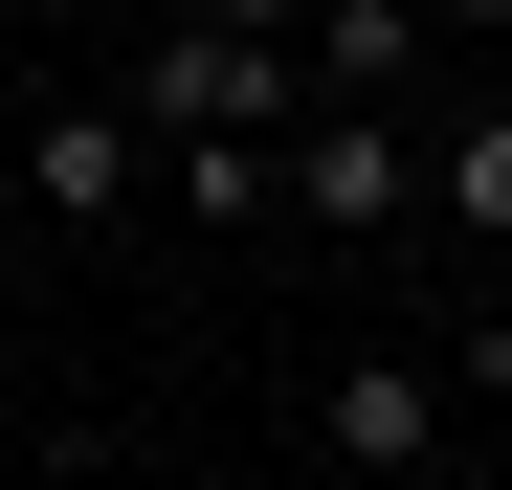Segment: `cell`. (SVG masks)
<instances>
[{
  "instance_id": "1",
  "label": "cell",
  "mask_w": 512,
  "mask_h": 490,
  "mask_svg": "<svg viewBox=\"0 0 512 490\" xmlns=\"http://www.w3.org/2000/svg\"><path fill=\"white\" fill-rule=\"evenodd\" d=\"M112 90H134V134H290V112H312V67H290V23H201V0H179Z\"/></svg>"
},
{
  "instance_id": "2",
  "label": "cell",
  "mask_w": 512,
  "mask_h": 490,
  "mask_svg": "<svg viewBox=\"0 0 512 490\" xmlns=\"http://www.w3.org/2000/svg\"><path fill=\"white\" fill-rule=\"evenodd\" d=\"M268 179H290L312 245H379V223H423V134H401V90H312L268 134Z\"/></svg>"
},
{
  "instance_id": "3",
  "label": "cell",
  "mask_w": 512,
  "mask_h": 490,
  "mask_svg": "<svg viewBox=\"0 0 512 490\" xmlns=\"http://www.w3.org/2000/svg\"><path fill=\"white\" fill-rule=\"evenodd\" d=\"M134 179H156L134 90H67V112H23V156H0V201H23V223H134Z\"/></svg>"
},
{
  "instance_id": "4",
  "label": "cell",
  "mask_w": 512,
  "mask_h": 490,
  "mask_svg": "<svg viewBox=\"0 0 512 490\" xmlns=\"http://www.w3.org/2000/svg\"><path fill=\"white\" fill-rule=\"evenodd\" d=\"M312 446H334V468H446L468 424H446L423 357H334V379H312Z\"/></svg>"
},
{
  "instance_id": "5",
  "label": "cell",
  "mask_w": 512,
  "mask_h": 490,
  "mask_svg": "<svg viewBox=\"0 0 512 490\" xmlns=\"http://www.w3.org/2000/svg\"><path fill=\"white\" fill-rule=\"evenodd\" d=\"M423 223H446V245H512V90L423 134Z\"/></svg>"
},
{
  "instance_id": "6",
  "label": "cell",
  "mask_w": 512,
  "mask_h": 490,
  "mask_svg": "<svg viewBox=\"0 0 512 490\" xmlns=\"http://www.w3.org/2000/svg\"><path fill=\"white\" fill-rule=\"evenodd\" d=\"M290 67H312V90H401V67H423V0H290Z\"/></svg>"
},
{
  "instance_id": "7",
  "label": "cell",
  "mask_w": 512,
  "mask_h": 490,
  "mask_svg": "<svg viewBox=\"0 0 512 490\" xmlns=\"http://www.w3.org/2000/svg\"><path fill=\"white\" fill-rule=\"evenodd\" d=\"M201 23H290V0H201Z\"/></svg>"
}]
</instances>
